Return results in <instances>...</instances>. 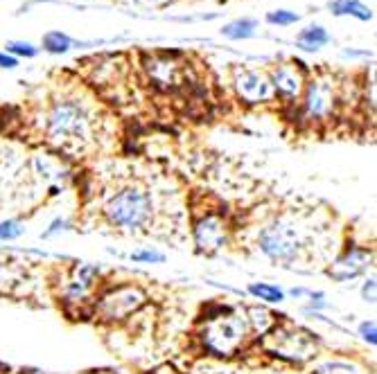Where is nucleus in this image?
<instances>
[{"instance_id":"obj_1","label":"nucleus","mask_w":377,"mask_h":374,"mask_svg":"<svg viewBox=\"0 0 377 374\" xmlns=\"http://www.w3.org/2000/svg\"><path fill=\"white\" fill-rule=\"evenodd\" d=\"M100 212L102 219L115 233L138 237L152 233L156 217H159V201L147 181L124 178L107 192Z\"/></svg>"},{"instance_id":"obj_2","label":"nucleus","mask_w":377,"mask_h":374,"mask_svg":"<svg viewBox=\"0 0 377 374\" xmlns=\"http://www.w3.org/2000/svg\"><path fill=\"white\" fill-rule=\"evenodd\" d=\"M97 133V115L84 100H55L43 115V138L63 156H84L95 149Z\"/></svg>"},{"instance_id":"obj_3","label":"nucleus","mask_w":377,"mask_h":374,"mask_svg":"<svg viewBox=\"0 0 377 374\" xmlns=\"http://www.w3.org/2000/svg\"><path fill=\"white\" fill-rule=\"evenodd\" d=\"M201 350L217 358H230L240 354L249 343L251 329L244 309L230 304H211L199 318Z\"/></svg>"},{"instance_id":"obj_4","label":"nucleus","mask_w":377,"mask_h":374,"mask_svg":"<svg viewBox=\"0 0 377 374\" xmlns=\"http://www.w3.org/2000/svg\"><path fill=\"white\" fill-rule=\"evenodd\" d=\"M312 237L314 233L301 217L278 215L260 228L255 246L269 262L292 266L296 262H303L309 252Z\"/></svg>"},{"instance_id":"obj_5","label":"nucleus","mask_w":377,"mask_h":374,"mask_svg":"<svg viewBox=\"0 0 377 374\" xmlns=\"http://www.w3.org/2000/svg\"><path fill=\"white\" fill-rule=\"evenodd\" d=\"M147 291L136 282H118V284H102L97 296L90 306L100 323L118 325L124 323L132 316H136L142 306L147 304Z\"/></svg>"},{"instance_id":"obj_6","label":"nucleus","mask_w":377,"mask_h":374,"mask_svg":"<svg viewBox=\"0 0 377 374\" xmlns=\"http://www.w3.org/2000/svg\"><path fill=\"white\" fill-rule=\"evenodd\" d=\"M262 350L276 358L303 365L319 356V338L305 327L280 320L267 336H262Z\"/></svg>"},{"instance_id":"obj_7","label":"nucleus","mask_w":377,"mask_h":374,"mask_svg":"<svg viewBox=\"0 0 377 374\" xmlns=\"http://www.w3.org/2000/svg\"><path fill=\"white\" fill-rule=\"evenodd\" d=\"M102 271L95 264L77 262L59 284V302L68 314H90V306L102 287Z\"/></svg>"},{"instance_id":"obj_8","label":"nucleus","mask_w":377,"mask_h":374,"mask_svg":"<svg viewBox=\"0 0 377 374\" xmlns=\"http://www.w3.org/2000/svg\"><path fill=\"white\" fill-rule=\"evenodd\" d=\"M230 223L217 210H206L192 221V242L201 255H217L230 242Z\"/></svg>"},{"instance_id":"obj_9","label":"nucleus","mask_w":377,"mask_h":374,"mask_svg":"<svg viewBox=\"0 0 377 374\" xmlns=\"http://www.w3.org/2000/svg\"><path fill=\"white\" fill-rule=\"evenodd\" d=\"M303 115L309 122H328L334 117L339 95L330 79H312L303 90Z\"/></svg>"},{"instance_id":"obj_10","label":"nucleus","mask_w":377,"mask_h":374,"mask_svg":"<svg viewBox=\"0 0 377 374\" xmlns=\"http://www.w3.org/2000/svg\"><path fill=\"white\" fill-rule=\"evenodd\" d=\"M375 252L371 246H359V244H348L344 250L328 264V277L332 282H350L361 275H366L368 269H373Z\"/></svg>"},{"instance_id":"obj_11","label":"nucleus","mask_w":377,"mask_h":374,"mask_svg":"<svg viewBox=\"0 0 377 374\" xmlns=\"http://www.w3.org/2000/svg\"><path fill=\"white\" fill-rule=\"evenodd\" d=\"M269 84L274 88V95L282 100H301L303 90H305V68L301 61L296 63H278L269 75Z\"/></svg>"},{"instance_id":"obj_12","label":"nucleus","mask_w":377,"mask_h":374,"mask_svg":"<svg viewBox=\"0 0 377 374\" xmlns=\"http://www.w3.org/2000/svg\"><path fill=\"white\" fill-rule=\"evenodd\" d=\"M233 84H235V92L244 104H251V106L265 104L276 97L274 88L269 84V77L260 70H249V68L238 70Z\"/></svg>"},{"instance_id":"obj_13","label":"nucleus","mask_w":377,"mask_h":374,"mask_svg":"<svg viewBox=\"0 0 377 374\" xmlns=\"http://www.w3.org/2000/svg\"><path fill=\"white\" fill-rule=\"evenodd\" d=\"M145 68L149 73V79L154 82V86H159L161 90H174L176 86H181V70L174 61L154 57L147 61Z\"/></svg>"},{"instance_id":"obj_14","label":"nucleus","mask_w":377,"mask_h":374,"mask_svg":"<svg viewBox=\"0 0 377 374\" xmlns=\"http://www.w3.org/2000/svg\"><path fill=\"white\" fill-rule=\"evenodd\" d=\"M244 316H246V320H249V329H251L253 338L267 336V333L280 323V318H285V316H278L274 311H269L267 306H260V304L244 309Z\"/></svg>"},{"instance_id":"obj_15","label":"nucleus","mask_w":377,"mask_h":374,"mask_svg":"<svg viewBox=\"0 0 377 374\" xmlns=\"http://www.w3.org/2000/svg\"><path fill=\"white\" fill-rule=\"evenodd\" d=\"M312 374H368V370L361 368L357 360L341 358V356H328L312 365Z\"/></svg>"},{"instance_id":"obj_16","label":"nucleus","mask_w":377,"mask_h":374,"mask_svg":"<svg viewBox=\"0 0 377 374\" xmlns=\"http://www.w3.org/2000/svg\"><path fill=\"white\" fill-rule=\"evenodd\" d=\"M330 41V34L321 28V25H309V28H305L301 34H298L296 43L298 48H303L305 52H317L321 50L323 46H326Z\"/></svg>"},{"instance_id":"obj_17","label":"nucleus","mask_w":377,"mask_h":374,"mask_svg":"<svg viewBox=\"0 0 377 374\" xmlns=\"http://www.w3.org/2000/svg\"><path fill=\"white\" fill-rule=\"evenodd\" d=\"M249 293L255 300L267 302V304H280V302H285V298H287V293H285L280 287L269 284V282H251Z\"/></svg>"},{"instance_id":"obj_18","label":"nucleus","mask_w":377,"mask_h":374,"mask_svg":"<svg viewBox=\"0 0 377 374\" xmlns=\"http://www.w3.org/2000/svg\"><path fill=\"white\" fill-rule=\"evenodd\" d=\"M330 9L336 16H355L359 21H371L373 18V11L363 3H359V0H336V3L330 5Z\"/></svg>"},{"instance_id":"obj_19","label":"nucleus","mask_w":377,"mask_h":374,"mask_svg":"<svg viewBox=\"0 0 377 374\" xmlns=\"http://www.w3.org/2000/svg\"><path fill=\"white\" fill-rule=\"evenodd\" d=\"M255 28H257V23L253 18H240V21H233L228 25H224V30L222 34L226 38H233V41H240V38H249L255 34Z\"/></svg>"},{"instance_id":"obj_20","label":"nucleus","mask_w":377,"mask_h":374,"mask_svg":"<svg viewBox=\"0 0 377 374\" xmlns=\"http://www.w3.org/2000/svg\"><path fill=\"white\" fill-rule=\"evenodd\" d=\"M43 48L52 55H63V52H68L73 48V38L63 32H48L43 36Z\"/></svg>"},{"instance_id":"obj_21","label":"nucleus","mask_w":377,"mask_h":374,"mask_svg":"<svg viewBox=\"0 0 377 374\" xmlns=\"http://www.w3.org/2000/svg\"><path fill=\"white\" fill-rule=\"evenodd\" d=\"M25 233V225L18 219H5L0 221V242H14Z\"/></svg>"},{"instance_id":"obj_22","label":"nucleus","mask_w":377,"mask_h":374,"mask_svg":"<svg viewBox=\"0 0 377 374\" xmlns=\"http://www.w3.org/2000/svg\"><path fill=\"white\" fill-rule=\"evenodd\" d=\"M132 262H136V264H163L165 255L156 248H140V250L132 252Z\"/></svg>"},{"instance_id":"obj_23","label":"nucleus","mask_w":377,"mask_h":374,"mask_svg":"<svg viewBox=\"0 0 377 374\" xmlns=\"http://www.w3.org/2000/svg\"><path fill=\"white\" fill-rule=\"evenodd\" d=\"M36 48L32 46V43H28V41H9L7 43V55H11V57H36Z\"/></svg>"},{"instance_id":"obj_24","label":"nucleus","mask_w":377,"mask_h":374,"mask_svg":"<svg viewBox=\"0 0 377 374\" xmlns=\"http://www.w3.org/2000/svg\"><path fill=\"white\" fill-rule=\"evenodd\" d=\"M267 21L271 25H294L298 21L296 11H287V9H276V11H269Z\"/></svg>"},{"instance_id":"obj_25","label":"nucleus","mask_w":377,"mask_h":374,"mask_svg":"<svg viewBox=\"0 0 377 374\" xmlns=\"http://www.w3.org/2000/svg\"><path fill=\"white\" fill-rule=\"evenodd\" d=\"M359 336H361V341H366L371 347L377 345V325H375V320H363V323L359 325Z\"/></svg>"},{"instance_id":"obj_26","label":"nucleus","mask_w":377,"mask_h":374,"mask_svg":"<svg viewBox=\"0 0 377 374\" xmlns=\"http://www.w3.org/2000/svg\"><path fill=\"white\" fill-rule=\"evenodd\" d=\"M361 298L375 304V298H377V284H375V275L366 277L363 279V284H361Z\"/></svg>"},{"instance_id":"obj_27","label":"nucleus","mask_w":377,"mask_h":374,"mask_svg":"<svg viewBox=\"0 0 377 374\" xmlns=\"http://www.w3.org/2000/svg\"><path fill=\"white\" fill-rule=\"evenodd\" d=\"M68 221L66 219H55V221H52L50 223V228L43 233V237H52V235H57V233H61V230H68Z\"/></svg>"},{"instance_id":"obj_28","label":"nucleus","mask_w":377,"mask_h":374,"mask_svg":"<svg viewBox=\"0 0 377 374\" xmlns=\"http://www.w3.org/2000/svg\"><path fill=\"white\" fill-rule=\"evenodd\" d=\"M18 65V59L7 55V52H0V68H16Z\"/></svg>"},{"instance_id":"obj_29","label":"nucleus","mask_w":377,"mask_h":374,"mask_svg":"<svg viewBox=\"0 0 377 374\" xmlns=\"http://www.w3.org/2000/svg\"><path fill=\"white\" fill-rule=\"evenodd\" d=\"M136 3H140V5H161L163 3V0H136Z\"/></svg>"},{"instance_id":"obj_30","label":"nucleus","mask_w":377,"mask_h":374,"mask_svg":"<svg viewBox=\"0 0 377 374\" xmlns=\"http://www.w3.org/2000/svg\"><path fill=\"white\" fill-rule=\"evenodd\" d=\"M5 370H9V368H7V365L3 363V360H0V374H5Z\"/></svg>"},{"instance_id":"obj_31","label":"nucleus","mask_w":377,"mask_h":374,"mask_svg":"<svg viewBox=\"0 0 377 374\" xmlns=\"http://www.w3.org/2000/svg\"><path fill=\"white\" fill-rule=\"evenodd\" d=\"M30 374H41V372H30Z\"/></svg>"}]
</instances>
